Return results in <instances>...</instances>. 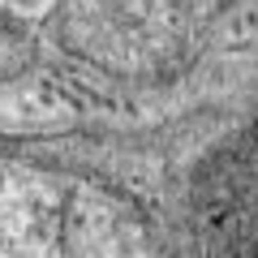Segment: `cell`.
<instances>
[{
  "mask_svg": "<svg viewBox=\"0 0 258 258\" xmlns=\"http://www.w3.org/2000/svg\"><path fill=\"white\" fill-rule=\"evenodd\" d=\"M0 258H151L125 211L60 172L0 176Z\"/></svg>",
  "mask_w": 258,
  "mask_h": 258,
  "instance_id": "cell-1",
  "label": "cell"
},
{
  "mask_svg": "<svg viewBox=\"0 0 258 258\" xmlns=\"http://www.w3.org/2000/svg\"><path fill=\"white\" fill-rule=\"evenodd\" d=\"M215 185H220V211L224 224L237 228L232 241H245L249 254L258 258V112L237 138L220 151V168H215Z\"/></svg>",
  "mask_w": 258,
  "mask_h": 258,
  "instance_id": "cell-2",
  "label": "cell"
}]
</instances>
